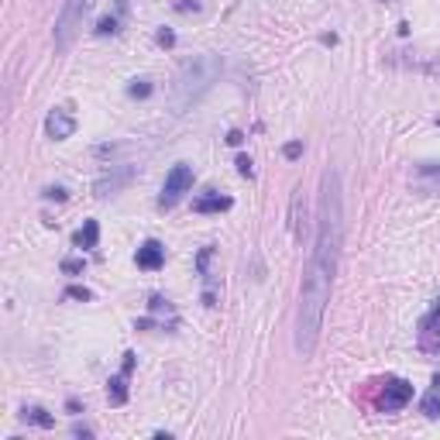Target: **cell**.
<instances>
[{
	"label": "cell",
	"mask_w": 440,
	"mask_h": 440,
	"mask_svg": "<svg viewBox=\"0 0 440 440\" xmlns=\"http://www.w3.org/2000/svg\"><path fill=\"white\" fill-rule=\"evenodd\" d=\"M282 155H286V158H300V155H303V145H300V141H289V145L282 148Z\"/></svg>",
	"instance_id": "22"
},
{
	"label": "cell",
	"mask_w": 440,
	"mask_h": 440,
	"mask_svg": "<svg viewBox=\"0 0 440 440\" xmlns=\"http://www.w3.org/2000/svg\"><path fill=\"white\" fill-rule=\"evenodd\" d=\"M42 196H45V199H59V203H66V199H69V193H66L62 186H49Z\"/></svg>",
	"instance_id": "21"
},
{
	"label": "cell",
	"mask_w": 440,
	"mask_h": 440,
	"mask_svg": "<svg viewBox=\"0 0 440 440\" xmlns=\"http://www.w3.org/2000/svg\"><path fill=\"white\" fill-rule=\"evenodd\" d=\"M151 90H155V86H151L148 80H134V83L127 86V97H131V100H148Z\"/></svg>",
	"instance_id": "16"
},
{
	"label": "cell",
	"mask_w": 440,
	"mask_h": 440,
	"mask_svg": "<svg viewBox=\"0 0 440 440\" xmlns=\"http://www.w3.org/2000/svg\"><path fill=\"white\" fill-rule=\"evenodd\" d=\"M155 42H158L162 49H172V45H175V32H169V28H158V35H155Z\"/></svg>",
	"instance_id": "20"
},
{
	"label": "cell",
	"mask_w": 440,
	"mask_h": 440,
	"mask_svg": "<svg viewBox=\"0 0 440 440\" xmlns=\"http://www.w3.org/2000/svg\"><path fill=\"white\" fill-rule=\"evenodd\" d=\"M409 399H413V385H409L406 378H389L385 389H382V395H378V409H382V413H395V409H402Z\"/></svg>",
	"instance_id": "6"
},
{
	"label": "cell",
	"mask_w": 440,
	"mask_h": 440,
	"mask_svg": "<svg viewBox=\"0 0 440 440\" xmlns=\"http://www.w3.org/2000/svg\"><path fill=\"white\" fill-rule=\"evenodd\" d=\"M107 399H110V406H124L127 402V371H121V375H114L107 382Z\"/></svg>",
	"instance_id": "12"
},
{
	"label": "cell",
	"mask_w": 440,
	"mask_h": 440,
	"mask_svg": "<svg viewBox=\"0 0 440 440\" xmlns=\"http://www.w3.org/2000/svg\"><path fill=\"white\" fill-rule=\"evenodd\" d=\"M134 262H138V269H145V272H158V269L165 265V248H162L158 241H145V245L138 248Z\"/></svg>",
	"instance_id": "8"
},
{
	"label": "cell",
	"mask_w": 440,
	"mask_h": 440,
	"mask_svg": "<svg viewBox=\"0 0 440 440\" xmlns=\"http://www.w3.org/2000/svg\"><path fill=\"white\" fill-rule=\"evenodd\" d=\"M220 76V59L203 52V56H193L179 66L175 80H172V90H169V107L172 114H186Z\"/></svg>",
	"instance_id": "2"
},
{
	"label": "cell",
	"mask_w": 440,
	"mask_h": 440,
	"mask_svg": "<svg viewBox=\"0 0 440 440\" xmlns=\"http://www.w3.org/2000/svg\"><path fill=\"white\" fill-rule=\"evenodd\" d=\"M433 385H437V389H433L430 395H423V402H419V409H423V413H426L430 419H440V375L433 378Z\"/></svg>",
	"instance_id": "14"
},
{
	"label": "cell",
	"mask_w": 440,
	"mask_h": 440,
	"mask_svg": "<svg viewBox=\"0 0 440 440\" xmlns=\"http://www.w3.org/2000/svg\"><path fill=\"white\" fill-rule=\"evenodd\" d=\"M193 179H196L193 165H186V162L172 165V169H169V175H165V182H162V193H158V206H162V210H172V206L182 199V193H189Z\"/></svg>",
	"instance_id": "4"
},
{
	"label": "cell",
	"mask_w": 440,
	"mask_h": 440,
	"mask_svg": "<svg viewBox=\"0 0 440 440\" xmlns=\"http://www.w3.org/2000/svg\"><path fill=\"white\" fill-rule=\"evenodd\" d=\"M73 437H93V430L83 426V423H76V426H73Z\"/></svg>",
	"instance_id": "25"
},
{
	"label": "cell",
	"mask_w": 440,
	"mask_h": 440,
	"mask_svg": "<svg viewBox=\"0 0 440 440\" xmlns=\"http://www.w3.org/2000/svg\"><path fill=\"white\" fill-rule=\"evenodd\" d=\"M238 172L241 175H252V158L248 155H238Z\"/></svg>",
	"instance_id": "24"
},
{
	"label": "cell",
	"mask_w": 440,
	"mask_h": 440,
	"mask_svg": "<svg viewBox=\"0 0 440 440\" xmlns=\"http://www.w3.org/2000/svg\"><path fill=\"white\" fill-rule=\"evenodd\" d=\"M93 4H97V0H62V11L56 18V49L59 52H69L73 49V42L80 38V32H83Z\"/></svg>",
	"instance_id": "3"
},
{
	"label": "cell",
	"mask_w": 440,
	"mask_h": 440,
	"mask_svg": "<svg viewBox=\"0 0 440 440\" xmlns=\"http://www.w3.org/2000/svg\"><path fill=\"white\" fill-rule=\"evenodd\" d=\"M437 124H440V121H437Z\"/></svg>",
	"instance_id": "27"
},
{
	"label": "cell",
	"mask_w": 440,
	"mask_h": 440,
	"mask_svg": "<svg viewBox=\"0 0 440 440\" xmlns=\"http://www.w3.org/2000/svg\"><path fill=\"white\" fill-rule=\"evenodd\" d=\"M131 179H134V165H110V172H103V175L97 179L93 193H97L100 199H107V196L121 193V189H124Z\"/></svg>",
	"instance_id": "5"
},
{
	"label": "cell",
	"mask_w": 440,
	"mask_h": 440,
	"mask_svg": "<svg viewBox=\"0 0 440 440\" xmlns=\"http://www.w3.org/2000/svg\"><path fill=\"white\" fill-rule=\"evenodd\" d=\"M66 300H83V303H86V300H93V293H90L86 286H69V289H66Z\"/></svg>",
	"instance_id": "19"
},
{
	"label": "cell",
	"mask_w": 440,
	"mask_h": 440,
	"mask_svg": "<svg viewBox=\"0 0 440 440\" xmlns=\"http://www.w3.org/2000/svg\"><path fill=\"white\" fill-rule=\"evenodd\" d=\"M241 141H245L241 131H231V134H228V145H241Z\"/></svg>",
	"instance_id": "26"
},
{
	"label": "cell",
	"mask_w": 440,
	"mask_h": 440,
	"mask_svg": "<svg viewBox=\"0 0 440 440\" xmlns=\"http://www.w3.org/2000/svg\"><path fill=\"white\" fill-rule=\"evenodd\" d=\"M416 189L440 193V162H419L416 165Z\"/></svg>",
	"instance_id": "9"
},
{
	"label": "cell",
	"mask_w": 440,
	"mask_h": 440,
	"mask_svg": "<svg viewBox=\"0 0 440 440\" xmlns=\"http://www.w3.org/2000/svg\"><path fill=\"white\" fill-rule=\"evenodd\" d=\"M76 248H97V241H100V224L97 220H83V228L76 231Z\"/></svg>",
	"instance_id": "13"
},
{
	"label": "cell",
	"mask_w": 440,
	"mask_h": 440,
	"mask_svg": "<svg viewBox=\"0 0 440 440\" xmlns=\"http://www.w3.org/2000/svg\"><path fill=\"white\" fill-rule=\"evenodd\" d=\"M231 206H234V199H231V196H220V193L199 196V199L193 203L196 213H224V210H231Z\"/></svg>",
	"instance_id": "10"
},
{
	"label": "cell",
	"mask_w": 440,
	"mask_h": 440,
	"mask_svg": "<svg viewBox=\"0 0 440 440\" xmlns=\"http://www.w3.org/2000/svg\"><path fill=\"white\" fill-rule=\"evenodd\" d=\"M344 248V196H341V172L327 169L320 179V210H317V234L310 248V265L300 286V310H296V347L303 358H313L323 317L334 289V276L341 265Z\"/></svg>",
	"instance_id": "1"
},
{
	"label": "cell",
	"mask_w": 440,
	"mask_h": 440,
	"mask_svg": "<svg viewBox=\"0 0 440 440\" xmlns=\"http://www.w3.org/2000/svg\"><path fill=\"white\" fill-rule=\"evenodd\" d=\"M83 269H86L83 258H66V262H62V272H66V276H80Z\"/></svg>",
	"instance_id": "18"
},
{
	"label": "cell",
	"mask_w": 440,
	"mask_h": 440,
	"mask_svg": "<svg viewBox=\"0 0 440 440\" xmlns=\"http://www.w3.org/2000/svg\"><path fill=\"white\" fill-rule=\"evenodd\" d=\"M45 134H49V138H56V141H66V138H73V134H76V117H73L69 110L56 107V110L45 117Z\"/></svg>",
	"instance_id": "7"
},
{
	"label": "cell",
	"mask_w": 440,
	"mask_h": 440,
	"mask_svg": "<svg viewBox=\"0 0 440 440\" xmlns=\"http://www.w3.org/2000/svg\"><path fill=\"white\" fill-rule=\"evenodd\" d=\"M117 25H121V18H117V14H107V18L97 21V35H100V38H103V35H117Z\"/></svg>",
	"instance_id": "17"
},
{
	"label": "cell",
	"mask_w": 440,
	"mask_h": 440,
	"mask_svg": "<svg viewBox=\"0 0 440 440\" xmlns=\"http://www.w3.org/2000/svg\"><path fill=\"white\" fill-rule=\"evenodd\" d=\"M293 234H296V241H303L306 238V199H303V189H296L293 193Z\"/></svg>",
	"instance_id": "11"
},
{
	"label": "cell",
	"mask_w": 440,
	"mask_h": 440,
	"mask_svg": "<svg viewBox=\"0 0 440 440\" xmlns=\"http://www.w3.org/2000/svg\"><path fill=\"white\" fill-rule=\"evenodd\" d=\"M25 423H35L42 430H52L56 426V416H49L42 406H32V409H25Z\"/></svg>",
	"instance_id": "15"
},
{
	"label": "cell",
	"mask_w": 440,
	"mask_h": 440,
	"mask_svg": "<svg viewBox=\"0 0 440 440\" xmlns=\"http://www.w3.org/2000/svg\"><path fill=\"white\" fill-rule=\"evenodd\" d=\"M210 255H213V248H203V252H199V258H196V269H199L203 276H206V262H210Z\"/></svg>",
	"instance_id": "23"
}]
</instances>
